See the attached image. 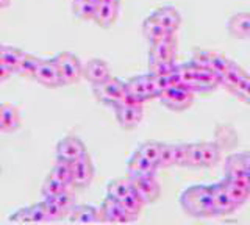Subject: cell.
Returning <instances> with one entry per match:
<instances>
[{
    "mask_svg": "<svg viewBox=\"0 0 250 225\" xmlns=\"http://www.w3.org/2000/svg\"><path fill=\"white\" fill-rule=\"evenodd\" d=\"M183 211L192 217H211L214 214L213 192L209 184H195L183 191L180 197Z\"/></svg>",
    "mask_w": 250,
    "mask_h": 225,
    "instance_id": "6da1fadb",
    "label": "cell"
},
{
    "mask_svg": "<svg viewBox=\"0 0 250 225\" xmlns=\"http://www.w3.org/2000/svg\"><path fill=\"white\" fill-rule=\"evenodd\" d=\"M53 60L58 66L62 86L64 84H75L83 79V64L72 52H61L57 57H53Z\"/></svg>",
    "mask_w": 250,
    "mask_h": 225,
    "instance_id": "7a4b0ae2",
    "label": "cell"
},
{
    "mask_svg": "<svg viewBox=\"0 0 250 225\" xmlns=\"http://www.w3.org/2000/svg\"><path fill=\"white\" fill-rule=\"evenodd\" d=\"M92 92H94V97H96L100 103L116 106L122 100L125 92H127V88H125V82L116 79V77H109L104 83L94 84Z\"/></svg>",
    "mask_w": 250,
    "mask_h": 225,
    "instance_id": "3957f363",
    "label": "cell"
},
{
    "mask_svg": "<svg viewBox=\"0 0 250 225\" xmlns=\"http://www.w3.org/2000/svg\"><path fill=\"white\" fill-rule=\"evenodd\" d=\"M158 99L172 111H185L194 102V92L185 86H170L164 89Z\"/></svg>",
    "mask_w": 250,
    "mask_h": 225,
    "instance_id": "277c9868",
    "label": "cell"
},
{
    "mask_svg": "<svg viewBox=\"0 0 250 225\" xmlns=\"http://www.w3.org/2000/svg\"><path fill=\"white\" fill-rule=\"evenodd\" d=\"M94 180V164L92 160L86 152L83 157L75 160L72 163V188L84 189L92 183Z\"/></svg>",
    "mask_w": 250,
    "mask_h": 225,
    "instance_id": "5b68a950",
    "label": "cell"
},
{
    "mask_svg": "<svg viewBox=\"0 0 250 225\" xmlns=\"http://www.w3.org/2000/svg\"><path fill=\"white\" fill-rule=\"evenodd\" d=\"M125 88L141 102H147V100L158 99V91H156L155 84L152 82L150 75H136L131 77L128 82H125Z\"/></svg>",
    "mask_w": 250,
    "mask_h": 225,
    "instance_id": "8992f818",
    "label": "cell"
},
{
    "mask_svg": "<svg viewBox=\"0 0 250 225\" xmlns=\"http://www.w3.org/2000/svg\"><path fill=\"white\" fill-rule=\"evenodd\" d=\"M131 188L141 200L144 202V205L153 204L161 196V186L155 180V177H130Z\"/></svg>",
    "mask_w": 250,
    "mask_h": 225,
    "instance_id": "52a82bcc",
    "label": "cell"
},
{
    "mask_svg": "<svg viewBox=\"0 0 250 225\" xmlns=\"http://www.w3.org/2000/svg\"><path fill=\"white\" fill-rule=\"evenodd\" d=\"M35 80L42 84L45 88H60L62 86V80L58 71V66L55 63L53 58H47V60H41V63L38 66V71L35 74Z\"/></svg>",
    "mask_w": 250,
    "mask_h": 225,
    "instance_id": "ba28073f",
    "label": "cell"
},
{
    "mask_svg": "<svg viewBox=\"0 0 250 225\" xmlns=\"http://www.w3.org/2000/svg\"><path fill=\"white\" fill-rule=\"evenodd\" d=\"M86 153V145L78 136L67 135L57 144V158L74 163Z\"/></svg>",
    "mask_w": 250,
    "mask_h": 225,
    "instance_id": "9c48e42d",
    "label": "cell"
},
{
    "mask_svg": "<svg viewBox=\"0 0 250 225\" xmlns=\"http://www.w3.org/2000/svg\"><path fill=\"white\" fill-rule=\"evenodd\" d=\"M99 214H100V222H106V224H128L130 219L128 216L125 214L124 208L121 205V202L106 196L105 200L102 202V205L99 208Z\"/></svg>",
    "mask_w": 250,
    "mask_h": 225,
    "instance_id": "30bf717a",
    "label": "cell"
},
{
    "mask_svg": "<svg viewBox=\"0 0 250 225\" xmlns=\"http://www.w3.org/2000/svg\"><path fill=\"white\" fill-rule=\"evenodd\" d=\"M113 108H114L116 119H117L119 125L124 130H133V128H136L139 123H141V121H143V116H144L143 105H138V106L116 105Z\"/></svg>",
    "mask_w": 250,
    "mask_h": 225,
    "instance_id": "8fae6325",
    "label": "cell"
},
{
    "mask_svg": "<svg viewBox=\"0 0 250 225\" xmlns=\"http://www.w3.org/2000/svg\"><path fill=\"white\" fill-rule=\"evenodd\" d=\"M177 57V36L170 33L164 40L150 44L148 49V58L160 60V61H175Z\"/></svg>",
    "mask_w": 250,
    "mask_h": 225,
    "instance_id": "7c38bea8",
    "label": "cell"
},
{
    "mask_svg": "<svg viewBox=\"0 0 250 225\" xmlns=\"http://www.w3.org/2000/svg\"><path fill=\"white\" fill-rule=\"evenodd\" d=\"M211 186V192H213V204H214V214L216 216H225V214H231L233 211H236L239 208L234 200L230 197V194L227 192L225 186L222 182L209 184Z\"/></svg>",
    "mask_w": 250,
    "mask_h": 225,
    "instance_id": "4fadbf2b",
    "label": "cell"
},
{
    "mask_svg": "<svg viewBox=\"0 0 250 225\" xmlns=\"http://www.w3.org/2000/svg\"><path fill=\"white\" fill-rule=\"evenodd\" d=\"M109 77H111V71H109L108 63L104 60L92 58L86 64H83V79L86 82H89L92 86L94 84L104 83Z\"/></svg>",
    "mask_w": 250,
    "mask_h": 225,
    "instance_id": "5bb4252c",
    "label": "cell"
},
{
    "mask_svg": "<svg viewBox=\"0 0 250 225\" xmlns=\"http://www.w3.org/2000/svg\"><path fill=\"white\" fill-rule=\"evenodd\" d=\"M158 166L148 161L138 150L130 157L127 163V175L128 177H155Z\"/></svg>",
    "mask_w": 250,
    "mask_h": 225,
    "instance_id": "9a60e30c",
    "label": "cell"
},
{
    "mask_svg": "<svg viewBox=\"0 0 250 225\" xmlns=\"http://www.w3.org/2000/svg\"><path fill=\"white\" fill-rule=\"evenodd\" d=\"M217 86H221V75H217L211 69L195 66L194 88H192L194 92H209L214 91Z\"/></svg>",
    "mask_w": 250,
    "mask_h": 225,
    "instance_id": "2e32d148",
    "label": "cell"
},
{
    "mask_svg": "<svg viewBox=\"0 0 250 225\" xmlns=\"http://www.w3.org/2000/svg\"><path fill=\"white\" fill-rule=\"evenodd\" d=\"M150 18L158 22L163 28H166L169 33H175L182 24V16L174 6H160L150 14Z\"/></svg>",
    "mask_w": 250,
    "mask_h": 225,
    "instance_id": "e0dca14e",
    "label": "cell"
},
{
    "mask_svg": "<svg viewBox=\"0 0 250 225\" xmlns=\"http://www.w3.org/2000/svg\"><path fill=\"white\" fill-rule=\"evenodd\" d=\"M117 16H119V3L97 2V8L92 20L102 28H109L117 20Z\"/></svg>",
    "mask_w": 250,
    "mask_h": 225,
    "instance_id": "ac0fdd59",
    "label": "cell"
},
{
    "mask_svg": "<svg viewBox=\"0 0 250 225\" xmlns=\"http://www.w3.org/2000/svg\"><path fill=\"white\" fill-rule=\"evenodd\" d=\"M221 182L238 206H242L250 199V183L241 182V180H233V178H229V177H224V180H221Z\"/></svg>",
    "mask_w": 250,
    "mask_h": 225,
    "instance_id": "d6986e66",
    "label": "cell"
},
{
    "mask_svg": "<svg viewBox=\"0 0 250 225\" xmlns=\"http://www.w3.org/2000/svg\"><path fill=\"white\" fill-rule=\"evenodd\" d=\"M229 33L238 40H249L250 38V13H236L227 22Z\"/></svg>",
    "mask_w": 250,
    "mask_h": 225,
    "instance_id": "ffe728a7",
    "label": "cell"
},
{
    "mask_svg": "<svg viewBox=\"0 0 250 225\" xmlns=\"http://www.w3.org/2000/svg\"><path fill=\"white\" fill-rule=\"evenodd\" d=\"M21 114L19 110L11 103H2V113H0V131L3 133H13L21 128Z\"/></svg>",
    "mask_w": 250,
    "mask_h": 225,
    "instance_id": "44dd1931",
    "label": "cell"
},
{
    "mask_svg": "<svg viewBox=\"0 0 250 225\" xmlns=\"http://www.w3.org/2000/svg\"><path fill=\"white\" fill-rule=\"evenodd\" d=\"M225 177L233 178V180H241V182H247L250 183V172L246 169L244 163H242L239 153H233L230 155L225 161Z\"/></svg>",
    "mask_w": 250,
    "mask_h": 225,
    "instance_id": "7402d4cb",
    "label": "cell"
},
{
    "mask_svg": "<svg viewBox=\"0 0 250 225\" xmlns=\"http://www.w3.org/2000/svg\"><path fill=\"white\" fill-rule=\"evenodd\" d=\"M69 221L72 224H99V209L91 205H75L69 213Z\"/></svg>",
    "mask_w": 250,
    "mask_h": 225,
    "instance_id": "603a6c76",
    "label": "cell"
},
{
    "mask_svg": "<svg viewBox=\"0 0 250 225\" xmlns=\"http://www.w3.org/2000/svg\"><path fill=\"white\" fill-rule=\"evenodd\" d=\"M119 202H121L125 214L128 216L130 222L136 221L138 216L141 214V211H143V206H144V202L141 200V197L138 196V194L131 189L128 194H125L122 199H119Z\"/></svg>",
    "mask_w": 250,
    "mask_h": 225,
    "instance_id": "cb8c5ba5",
    "label": "cell"
},
{
    "mask_svg": "<svg viewBox=\"0 0 250 225\" xmlns=\"http://www.w3.org/2000/svg\"><path fill=\"white\" fill-rule=\"evenodd\" d=\"M246 75H247V72L244 71V69L233 61V63L230 64V67L221 75V86H224L227 91L233 92L234 88L238 86V84L241 83V80L244 79Z\"/></svg>",
    "mask_w": 250,
    "mask_h": 225,
    "instance_id": "d4e9b609",
    "label": "cell"
},
{
    "mask_svg": "<svg viewBox=\"0 0 250 225\" xmlns=\"http://www.w3.org/2000/svg\"><path fill=\"white\" fill-rule=\"evenodd\" d=\"M143 35L148 41V44H153V42H158V41L164 40V38L169 36L170 33L167 32L166 28H163L155 19H152L150 16H148L143 22Z\"/></svg>",
    "mask_w": 250,
    "mask_h": 225,
    "instance_id": "484cf974",
    "label": "cell"
},
{
    "mask_svg": "<svg viewBox=\"0 0 250 225\" xmlns=\"http://www.w3.org/2000/svg\"><path fill=\"white\" fill-rule=\"evenodd\" d=\"M131 180L130 177H122V178H114L108 183L106 186V196L114 197V199H122L125 194H128L131 191Z\"/></svg>",
    "mask_w": 250,
    "mask_h": 225,
    "instance_id": "4316f807",
    "label": "cell"
},
{
    "mask_svg": "<svg viewBox=\"0 0 250 225\" xmlns=\"http://www.w3.org/2000/svg\"><path fill=\"white\" fill-rule=\"evenodd\" d=\"M96 8L97 2H92V0H74L72 2L74 16L82 20H92Z\"/></svg>",
    "mask_w": 250,
    "mask_h": 225,
    "instance_id": "83f0119b",
    "label": "cell"
},
{
    "mask_svg": "<svg viewBox=\"0 0 250 225\" xmlns=\"http://www.w3.org/2000/svg\"><path fill=\"white\" fill-rule=\"evenodd\" d=\"M23 55H25V52H23L22 49H19V47L3 45V52H2V58H0V61H2L6 67H10L11 71L16 74V69H18Z\"/></svg>",
    "mask_w": 250,
    "mask_h": 225,
    "instance_id": "f1b7e54d",
    "label": "cell"
},
{
    "mask_svg": "<svg viewBox=\"0 0 250 225\" xmlns=\"http://www.w3.org/2000/svg\"><path fill=\"white\" fill-rule=\"evenodd\" d=\"M50 175L64 184L70 186L72 184V163L57 158V163H55V166L50 170Z\"/></svg>",
    "mask_w": 250,
    "mask_h": 225,
    "instance_id": "f546056e",
    "label": "cell"
},
{
    "mask_svg": "<svg viewBox=\"0 0 250 225\" xmlns=\"http://www.w3.org/2000/svg\"><path fill=\"white\" fill-rule=\"evenodd\" d=\"M39 63H41V58L30 55V53H25L22 61L19 63L18 69H16V74L21 77H25V79H35V74L38 71Z\"/></svg>",
    "mask_w": 250,
    "mask_h": 225,
    "instance_id": "4dcf8cb0",
    "label": "cell"
},
{
    "mask_svg": "<svg viewBox=\"0 0 250 225\" xmlns=\"http://www.w3.org/2000/svg\"><path fill=\"white\" fill-rule=\"evenodd\" d=\"M66 189H69L67 184L57 180V178L49 174V177L45 178L41 186V194H42V197H55V196H58V194L64 192Z\"/></svg>",
    "mask_w": 250,
    "mask_h": 225,
    "instance_id": "1f68e13d",
    "label": "cell"
},
{
    "mask_svg": "<svg viewBox=\"0 0 250 225\" xmlns=\"http://www.w3.org/2000/svg\"><path fill=\"white\" fill-rule=\"evenodd\" d=\"M41 205L44 208L45 216H47V219H49V222H58V221L62 219V217L67 216L64 211H62V208L52 197H44V200L41 202Z\"/></svg>",
    "mask_w": 250,
    "mask_h": 225,
    "instance_id": "d6a6232c",
    "label": "cell"
},
{
    "mask_svg": "<svg viewBox=\"0 0 250 225\" xmlns=\"http://www.w3.org/2000/svg\"><path fill=\"white\" fill-rule=\"evenodd\" d=\"M175 61H160L148 58V74L150 75H170L172 72H175Z\"/></svg>",
    "mask_w": 250,
    "mask_h": 225,
    "instance_id": "836d02e7",
    "label": "cell"
},
{
    "mask_svg": "<svg viewBox=\"0 0 250 225\" xmlns=\"http://www.w3.org/2000/svg\"><path fill=\"white\" fill-rule=\"evenodd\" d=\"M233 63L231 60H229L225 55L219 52H213L211 50V55H209V63H208V69H211L213 72H216L217 75H222L227 69L230 67V64Z\"/></svg>",
    "mask_w": 250,
    "mask_h": 225,
    "instance_id": "e575fe53",
    "label": "cell"
},
{
    "mask_svg": "<svg viewBox=\"0 0 250 225\" xmlns=\"http://www.w3.org/2000/svg\"><path fill=\"white\" fill-rule=\"evenodd\" d=\"M160 150H161V143L158 141H146L138 147V152L143 155V157H146L148 161L155 163V164H156V161H158Z\"/></svg>",
    "mask_w": 250,
    "mask_h": 225,
    "instance_id": "d590c367",
    "label": "cell"
},
{
    "mask_svg": "<svg viewBox=\"0 0 250 225\" xmlns=\"http://www.w3.org/2000/svg\"><path fill=\"white\" fill-rule=\"evenodd\" d=\"M158 169H166L174 166V144H163L161 143V150L160 157L156 161Z\"/></svg>",
    "mask_w": 250,
    "mask_h": 225,
    "instance_id": "8d00e7d4",
    "label": "cell"
},
{
    "mask_svg": "<svg viewBox=\"0 0 250 225\" xmlns=\"http://www.w3.org/2000/svg\"><path fill=\"white\" fill-rule=\"evenodd\" d=\"M52 199L62 208V211H64L66 214H69V213H70V209H72V208L77 205L75 196H74V194L70 192L69 189H66L64 192H61V194H58V196H55V197H52Z\"/></svg>",
    "mask_w": 250,
    "mask_h": 225,
    "instance_id": "74e56055",
    "label": "cell"
},
{
    "mask_svg": "<svg viewBox=\"0 0 250 225\" xmlns=\"http://www.w3.org/2000/svg\"><path fill=\"white\" fill-rule=\"evenodd\" d=\"M233 94L238 99H241L242 102H246L250 105V74H247L244 79L241 80V83L234 88Z\"/></svg>",
    "mask_w": 250,
    "mask_h": 225,
    "instance_id": "f35d334b",
    "label": "cell"
},
{
    "mask_svg": "<svg viewBox=\"0 0 250 225\" xmlns=\"http://www.w3.org/2000/svg\"><path fill=\"white\" fill-rule=\"evenodd\" d=\"M209 55H211V50L207 49H200V47H195L192 50V58H191V63L199 66V67H207L208 69V63H209Z\"/></svg>",
    "mask_w": 250,
    "mask_h": 225,
    "instance_id": "ab89813d",
    "label": "cell"
},
{
    "mask_svg": "<svg viewBox=\"0 0 250 225\" xmlns=\"http://www.w3.org/2000/svg\"><path fill=\"white\" fill-rule=\"evenodd\" d=\"M188 161V144H174V166H186Z\"/></svg>",
    "mask_w": 250,
    "mask_h": 225,
    "instance_id": "60d3db41",
    "label": "cell"
},
{
    "mask_svg": "<svg viewBox=\"0 0 250 225\" xmlns=\"http://www.w3.org/2000/svg\"><path fill=\"white\" fill-rule=\"evenodd\" d=\"M28 208H30L31 224H45V222H49V219H47V216H45L44 208H42V205H41V202H39V204L31 205V206H28Z\"/></svg>",
    "mask_w": 250,
    "mask_h": 225,
    "instance_id": "b9f144b4",
    "label": "cell"
},
{
    "mask_svg": "<svg viewBox=\"0 0 250 225\" xmlns=\"http://www.w3.org/2000/svg\"><path fill=\"white\" fill-rule=\"evenodd\" d=\"M10 222L13 224H31V217H30V208H21L18 211H14L10 216Z\"/></svg>",
    "mask_w": 250,
    "mask_h": 225,
    "instance_id": "7bdbcfd3",
    "label": "cell"
},
{
    "mask_svg": "<svg viewBox=\"0 0 250 225\" xmlns=\"http://www.w3.org/2000/svg\"><path fill=\"white\" fill-rule=\"evenodd\" d=\"M13 74H14V72L11 71V69H10V67H6V66L2 63V61H0V83H2V82H6Z\"/></svg>",
    "mask_w": 250,
    "mask_h": 225,
    "instance_id": "ee69618b",
    "label": "cell"
},
{
    "mask_svg": "<svg viewBox=\"0 0 250 225\" xmlns=\"http://www.w3.org/2000/svg\"><path fill=\"white\" fill-rule=\"evenodd\" d=\"M239 157H241L242 163H244L246 169L250 172V152H242V153H239Z\"/></svg>",
    "mask_w": 250,
    "mask_h": 225,
    "instance_id": "f6af8a7d",
    "label": "cell"
},
{
    "mask_svg": "<svg viewBox=\"0 0 250 225\" xmlns=\"http://www.w3.org/2000/svg\"><path fill=\"white\" fill-rule=\"evenodd\" d=\"M13 0H0V10H5L11 5Z\"/></svg>",
    "mask_w": 250,
    "mask_h": 225,
    "instance_id": "bcb514c9",
    "label": "cell"
},
{
    "mask_svg": "<svg viewBox=\"0 0 250 225\" xmlns=\"http://www.w3.org/2000/svg\"><path fill=\"white\" fill-rule=\"evenodd\" d=\"M99 2H106V3H119V0H99Z\"/></svg>",
    "mask_w": 250,
    "mask_h": 225,
    "instance_id": "7dc6e473",
    "label": "cell"
},
{
    "mask_svg": "<svg viewBox=\"0 0 250 225\" xmlns=\"http://www.w3.org/2000/svg\"><path fill=\"white\" fill-rule=\"evenodd\" d=\"M2 52H3V45L0 44V58H2Z\"/></svg>",
    "mask_w": 250,
    "mask_h": 225,
    "instance_id": "c3c4849f",
    "label": "cell"
},
{
    "mask_svg": "<svg viewBox=\"0 0 250 225\" xmlns=\"http://www.w3.org/2000/svg\"><path fill=\"white\" fill-rule=\"evenodd\" d=\"M0 113H2V103H0Z\"/></svg>",
    "mask_w": 250,
    "mask_h": 225,
    "instance_id": "681fc988",
    "label": "cell"
},
{
    "mask_svg": "<svg viewBox=\"0 0 250 225\" xmlns=\"http://www.w3.org/2000/svg\"><path fill=\"white\" fill-rule=\"evenodd\" d=\"M92 2H99V0H92Z\"/></svg>",
    "mask_w": 250,
    "mask_h": 225,
    "instance_id": "f907efd6",
    "label": "cell"
}]
</instances>
